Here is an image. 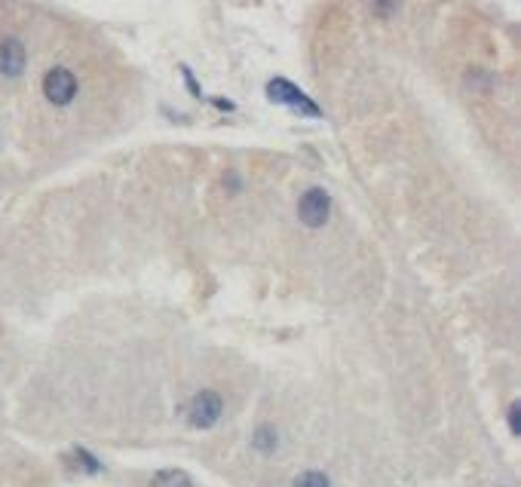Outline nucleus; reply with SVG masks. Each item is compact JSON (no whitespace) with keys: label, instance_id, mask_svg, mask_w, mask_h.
Returning a JSON list of instances; mask_svg holds the SVG:
<instances>
[{"label":"nucleus","instance_id":"nucleus-1","mask_svg":"<svg viewBox=\"0 0 521 487\" xmlns=\"http://www.w3.org/2000/svg\"><path fill=\"white\" fill-rule=\"evenodd\" d=\"M267 98L276 105L292 107V111H298V114H304V117H322V107H319L304 89H298L292 80H285V77H274V80L267 83Z\"/></svg>","mask_w":521,"mask_h":487},{"label":"nucleus","instance_id":"nucleus-2","mask_svg":"<svg viewBox=\"0 0 521 487\" xmlns=\"http://www.w3.org/2000/svg\"><path fill=\"white\" fill-rule=\"evenodd\" d=\"M77 77L68 71V68H50L43 77V96H46V102L50 105H56V107H68L77 98Z\"/></svg>","mask_w":521,"mask_h":487},{"label":"nucleus","instance_id":"nucleus-3","mask_svg":"<svg viewBox=\"0 0 521 487\" xmlns=\"http://www.w3.org/2000/svg\"><path fill=\"white\" fill-rule=\"evenodd\" d=\"M298 218L310 230L325 227L329 218H331V197H329V190L310 188L304 197H301V203H298Z\"/></svg>","mask_w":521,"mask_h":487},{"label":"nucleus","instance_id":"nucleus-4","mask_svg":"<svg viewBox=\"0 0 521 487\" xmlns=\"http://www.w3.org/2000/svg\"><path fill=\"white\" fill-rule=\"evenodd\" d=\"M221 411H224V399L218 396L215 390H203V392H197V396L191 399L188 420H191V427L209 429V427H215V423H218Z\"/></svg>","mask_w":521,"mask_h":487},{"label":"nucleus","instance_id":"nucleus-5","mask_svg":"<svg viewBox=\"0 0 521 487\" xmlns=\"http://www.w3.org/2000/svg\"><path fill=\"white\" fill-rule=\"evenodd\" d=\"M25 65H28L25 43L19 37H4L0 41V77L15 80V77H22V71H25Z\"/></svg>","mask_w":521,"mask_h":487},{"label":"nucleus","instance_id":"nucleus-6","mask_svg":"<svg viewBox=\"0 0 521 487\" xmlns=\"http://www.w3.org/2000/svg\"><path fill=\"white\" fill-rule=\"evenodd\" d=\"M151 487H193V482L181 469H163V473L154 475Z\"/></svg>","mask_w":521,"mask_h":487},{"label":"nucleus","instance_id":"nucleus-7","mask_svg":"<svg viewBox=\"0 0 521 487\" xmlns=\"http://www.w3.org/2000/svg\"><path fill=\"white\" fill-rule=\"evenodd\" d=\"M71 460H74V466H80L83 473H89V475H96L98 469H102V463L92 457L87 447H74V451H71Z\"/></svg>","mask_w":521,"mask_h":487},{"label":"nucleus","instance_id":"nucleus-8","mask_svg":"<svg viewBox=\"0 0 521 487\" xmlns=\"http://www.w3.org/2000/svg\"><path fill=\"white\" fill-rule=\"evenodd\" d=\"M292 487H331V482H329V475H325V473L310 469V473H301L298 478H294Z\"/></svg>","mask_w":521,"mask_h":487},{"label":"nucleus","instance_id":"nucleus-9","mask_svg":"<svg viewBox=\"0 0 521 487\" xmlns=\"http://www.w3.org/2000/svg\"><path fill=\"white\" fill-rule=\"evenodd\" d=\"M252 445L258 447L261 454H270L276 447V432L270 429V427H258V432H255V438H252Z\"/></svg>","mask_w":521,"mask_h":487},{"label":"nucleus","instance_id":"nucleus-10","mask_svg":"<svg viewBox=\"0 0 521 487\" xmlns=\"http://www.w3.org/2000/svg\"><path fill=\"white\" fill-rule=\"evenodd\" d=\"M371 13L377 15V19H393L395 13H399L402 0H368Z\"/></svg>","mask_w":521,"mask_h":487},{"label":"nucleus","instance_id":"nucleus-11","mask_svg":"<svg viewBox=\"0 0 521 487\" xmlns=\"http://www.w3.org/2000/svg\"><path fill=\"white\" fill-rule=\"evenodd\" d=\"M466 83H470L472 89H488V87H494V77L479 71V68H472V71L466 74Z\"/></svg>","mask_w":521,"mask_h":487},{"label":"nucleus","instance_id":"nucleus-12","mask_svg":"<svg viewBox=\"0 0 521 487\" xmlns=\"http://www.w3.org/2000/svg\"><path fill=\"white\" fill-rule=\"evenodd\" d=\"M181 77H184V83H188L191 96H193V98H203V89H200V83H197V80H193V71H191V68H188V65H184V68H181Z\"/></svg>","mask_w":521,"mask_h":487},{"label":"nucleus","instance_id":"nucleus-13","mask_svg":"<svg viewBox=\"0 0 521 487\" xmlns=\"http://www.w3.org/2000/svg\"><path fill=\"white\" fill-rule=\"evenodd\" d=\"M509 429L516 432V436L521 432V405H518V401H512V405H509Z\"/></svg>","mask_w":521,"mask_h":487},{"label":"nucleus","instance_id":"nucleus-14","mask_svg":"<svg viewBox=\"0 0 521 487\" xmlns=\"http://www.w3.org/2000/svg\"><path fill=\"white\" fill-rule=\"evenodd\" d=\"M212 105H215V107H221V111H233V102H224V98H215Z\"/></svg>","mask_w":521,"mask_h":487}]
</instances>
